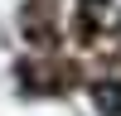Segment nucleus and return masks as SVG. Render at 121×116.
Wrapping results in <instances>:
<instances>
[{
	"label": "nucleus",
	"instance_id": "nucleus-1",
	"mask_svg": "<svg viewBox=\"0 0 121 116\" xmlns=\"http://www.w3.org/2000/svg\"><path fill=\"white\" fill-rule=\"evenodd\" d=\"M97 102H102V111L121 116V87L116 82H102V87H97Z\"/></svg>",
	"mask_w": 121,
	"mask_h": 116
}]
</instances>
